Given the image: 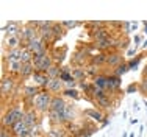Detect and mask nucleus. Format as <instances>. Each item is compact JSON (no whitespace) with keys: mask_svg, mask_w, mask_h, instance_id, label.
Masks as SVG:
<instances>
[{"mask_svg":"<svg viewBox=\"0 0 147 137\" xmlns=\"http://www.w3.org/2000/svg\"><path fill=\"white\" fill-rule=\"evenodd\" d=\"M66 106H67V104L64 103V100H63L61 97H59V95H53V100H52V104H50V112L58 114L59 117H61L63 120L66 122V117H64Z\"/></svg>","mask_w":147,"mask_h":137,"instance_id":"nucleus-4","label":"nucleus"},{"mask_svg":"<svg viewBox=\"0 0 147 137\" xmlns=\"http://www.w3.org/2000/svg\"><path fill=\"white\" fill-rule=\"evenodd\" d=\"M24 114L25 112L20 111L19 108H11L9 111H6L3 114V118H2V128H6V129H11L19 120L24 118Z\"/></svg>","mask_w":147,"mask_h":137,"instance_id":"nucleus-2","label":"nucleus"},{"mask_svg":"<svg viewBox=\"0 0 147 137\" xmlns=\"http://www.w3.org/2000/svg\"><path fill=\"white\" fill-rule=\"evenodd\" d=\"M92 36H94V39H96V42L105 41V39H110V37H111L107 28H99L97 31H94V33H92Z\"/></svg>","mask_w":147,"mask_h":137,"instance_id":"nucleus-16","label":"nucleus"},{"mask_svg":"<svg viewBox=\"0 0 147 137\" xmlns=\"http://www.w3.org/2000/svg\"><path fill=\"white\" fill-rule=\"evenodd\" d=\"M63 28H74L78 25V22H75V20H72V22H61Z\"/></svg>","mask_w":147,"mask_h":137,"instance_id":"nucleus-32","label":"nucleus"},{"mask_svg":"<svg viewBox=\"0 0 147 137\" xmlns=\"http://www.w3.org/2000/svg\"><path fill=\"white\" fill-rule=\"evenodd\" d=\"M146 33H147V23H146Z\"/></svg>","mask_w":147,"mask_h":137,"instance_id":"nucleus-39","label":"nucleus"},{"mask_svg":"<svg viewBox=\"0 0 147 137\" xmlns=\"http://www.w3.org/2000/svg\"><path fill=\"white\" fill-rule=\"evenodd\" d=\"M86 73H88V75H96V65L91 64L88 67V70H86Z\"/></svg>","mask_w":147,"mask_h":137,"instance_id":"nucleus-36","label":"nucleus"},{"mask_svg":"<svg viewBox=\"0 0 147 137\" xmlns=\"http://www.w3.org/2000/svg\"><path fill=\"white\" fill-rule=\"evenodd\" d=\"M127 70H128V64H121V65H117V67H116V70H114V75L121 76V75H124Z\"/></svg>","mask_w":147,"mask_h":137,"instance_id":"nucleus-24","label":"nucleus"},{"mask_svg":"<svg viewBox=\"0 0 147 137\" xmlns=\"http://www.w3.org/2000/svg\"><path fill=\"white\" fill-rule=\"evenodd\" d=\"M85 75H86V70H82V69H75L74 70V80L75 81H78V80H82V78H85Z\"/></svg>","mask_w":147,"mask_h":137,"instance_id":"nucleus-26","label":"nucleus"},{"mask_svg":"<svg viewBox=\"0 0 147 137\" xmlns=\"http://www.w3.org/2000/svg\"><path fill=\"white\" fill-rule=\"evenodd\" d=\"M107 64L113 65V67H117V65L124 64V58H122L121 53L114 51V53H110V55L107 56Z\"/></svg>","mask_w":147,"mask_h":137,"instance_id":"nucleus-12","label":"nucleus"},{"mask_svg":"<svg viewBox=\"0 0 147 137\" xmlns=\"http://www.w3.org/2000/svg\"><path fill=\"white\" fill-rule=\"evenodd\" d=\"M0 87H2V97L6 98L9 94L14 92L16 80L13 78L11 75H3V76H2V83H0Z\"/></svg>","mask_w":147,"mask_h":137,"instance_id":"nucleus-3","label":"nucleus"},{"mask_svg":"<svg viewBox=\"0 0 147 137\" xmlns=\"http://www.w3.org/2000/svg\"><path fill=\"white\" fill-rule=\"evenodd\" d=\"M22 41H20L19 36H9L5 39V47L8 48V50H14V48H20L22 47Z\"/></svg>","mask_w":147,"mask_h":137,"instance_id":"nucleus-11","label":"nucleus"},{"mask_svg":"<svg viewBox=\"0 0 147 137\" xmlns=\"http://www.w3.org/2000/svg\"><path fill=\"white\" fill-rule=\"evenodd\" d=\"M139 61H141V56H136V59H133V61L128 62V69H136L139 64Z\"/></svg>","mask_w":147,"mask_h":137,"instance_id":"nucleus-29","label":"nucleus"},{"mask_svg":"<svg viewBox=\"0 0 147 137\" xmlns=\"http://www.w3.org/2000/svg\"><path fill=\"white\" fill-rule=\"evenodd\" d=\"M58 129H52L50 131V137H64V131L59 129V132H57Z\"/></svg>","mask_w":147,"mask_h":137,"instance_id":"nucleus-30","label":"nucleus"},{"mask_svg":"<svg viewBox=\"0 0 147 137\" xmlns=\"http://www.w3.org/2000/svg\"><path fill=\"white\" fill-rule=\"evenodd\" d=\"M96 100H97V104L102 106V108H110L111 106V101H110V98H108V95L99 97V98H96Z\"/></svg>","mask_w":147,"mask_h":137,"instance_id":"nucleus-22","label":"nucleus"},{"mask_svg":"<svg viewBox=\"0 0 147 137\" xmlns=\"http://www.w3.org/2000/svg\"><path fill=\"white\" fill-rule=\"evenodd\" d=\"M133 89H136V86H135V84H131V86H130V87H128V92H131V90H133Z\"/></svg>","mask_w":147,"mask_h":137,"instance_id":"nucleus-37","label":"nucleus"},{"mask_svg":"<svg viewBox=\"0 0 147 137\" xmlns=\"http://www.w3.org/2000/svg\"><path fill=\"white\" fill-rule=\"evenodd\" d=\"M52 100H53V95L49 90H41L33 100V108L38 112H47V111H50Z\"/></svg>","mask_w":147,"mask_h":137,"instance_id":"nucleus-1","label":"nucleus"},{"mask_svg":"<svg viewBox=\"0 0 147 137\" xmlns=\"http://www.w3.org/2000/svg\"><path fill=\"white\" fill-rule=\"evenodd\" d=\"M34 72H36V70H34L33 62H27V64H22L20 72H19V76H22V78H28V76H33Z\"/></svg>","mask_w":147,"mask_h":137,"instance_id":"nucleus-13","label":"nucleus"},{"mask_svg":"<svg viewBox=\"0 0 147 137\" xmlns=\"http://www.w3.org/2000/svg\"><path fill=\"white\" fill-rule=\"evenodd\" d=\"M146 78H147V67H146Z\"/></svg>","mask_w":147,"mask_h":137,"instance_id":"nucleus-38","label":"nucleus"},{"mask_svg":"<svg viewBox=\"0 0 147 137\" xmlns=\"http://www.w3.org/2000/svg\"><path fill=\"white\" fill-rule=\"evenodd\" d=\"M20 62H22V64L33 62V53H31V51L25 47V45H24V50H22V58H20Z\"/></svg>","mask_w":147,"mask_h":137,"instance_id":"nucleus-19","label":"nucleus"},{"mask_svg":"<svg viewBox=\"0 0 147 137\" xmlns=\"http://www.w3.org/2000/svg\"><path fill=\"white\" fill-rule=\"evenodd\" d=\"M63 92H64V95H67V97L78 98V92H77V90H74V89H64Z\"/></svg>","mask_w":147,"mask_h":137,"instance_id":"nucleus-27","label":"nucleus"},{"mask_svg":"<svg viewBox=\"0 0 147 137\" xmlns=\"http://www.w3.org/2000/svg\"><path fill=\"white\" fill-rule=\"evenodd\" d=\"M33 80H34V86H38V87H47L49 81H50L49 75L47 73H42V72H34Z\"/></svg>","mask_w":147,"mask_h":137,"instance_id":"nucleus-9","label":"nucleus"},{"mask_svg":"<svg viewBox=\"0 0 147 137\" xmlns=\"http://www.w3.org/2000/svg\"><path fill=\"white\" fill-rule=\"evenodd\" d=\"M3 31H5L6 37H9V36H19L20 31H22V28H20V23L19 22H13V20H9V22L3 27Z\"/></svg>","mask_w":147,"mask_h":137,"instance_id":"nucleus-6","label":"nucleus"},{"mask_svg":"<svg viewBox=\"0 0 147 137\" xmlns=\"http://www.w3.org/2000/svg\"><path fill=\"white\" fill-rule=\"evenodd\" d=\"M30 137H39V126H31L30 128Z\"/></svg>","mask_w":147,"mask_h":137,"instance_id":"nucleus-28","label":"nucleus"},{"mask_svg":"<svg viewBox=\"0 0 147 137\" xmlns=\"http://www.w3.org/2000/svg\"><path fill=\"white\" fill-rule=\"evenodd\" d=\"M107 83H108V76L105 75H97L94 78V86L97 89H102V90H107Z\"/></svg>","mask_w":147,"mask_h":137,"instance_id":"nucleus-17","label":"nucleus"},{"mask_svg":"<svg viewBox=\"0 0 147 137\" xmlns=\"http://www.w3.org/2000/svg\"><path fill=\"white\" fill-rule=\"evenodd\" d=\"M63 86H64V81H63L61 78H53V80H50V81H49L45 90H49V92L53 95V94H59V92H61Z\"/></svg>","mask_w":147,"mask_h":137,"instance_id":"nucleus-7","label":"nucleus"},{"mask_svg":"<svg viewBox=\"0 0 147 137\" xmlns=\"http://www.w3.org/2000/svg\"><path fill=\"white\" fill-rule=\"evenodd\" d=\"M39 92H41V87H38V86H27L25 89H24V95H25V98H30L31 101L34 100V97H36Z\"/></svg>","mask_w":147,"mask_h":137,"instance_id":"nucleus-15","label":"nucleus"},{"mask_svg":"<svg viewBox=\"0 0 147 137\" xmlns=\"http://www.w3.org/2000/svg\"><path fill=\"white\" fill-rule=\"evenodd\" d=\"M83 55H85V53H78L77 56H83ZM74 61H75L77 64H85V61H86V59H83V58H74Z\"/></svg>","mask_w":147,"mask_h":137,"instance_id":"nucleus-33","label":"nucleus"},{"mask_svg":"<svg viewBox=\"0 0 147 137\" xmlns=\"http://www.w3.org/2000/svg\"><path fill=\"white\" fill-rule=\"evenodd\" d=\"M36 112L38 111L34 109V108H30V109L25 111V114H24V122H25L30 128L38 125V114H36Z\"/></svg>","mask_w":147,"mask_h":137,"instance_id":"nucleus-8","label":"nucleus"},{"mask_svg":"<svg viewBox=\"0 0 147 137\" xmlns=\"http://www.w3.org/2000/svg\"><path fill=\"white\" fill-rule=\"evenodd\" d=\"M107 56L105 53H99L96 56H92V59H91V62H92V65H102V64H107Z\"/></svg>","mask_w":147,"mask_h":137,"instance_id":"nucleus-20","label":"nucleus"},{"mask_svg":"<svg viewBox=\"0 0 147 137\" xmlns=\"http://www.w3.org/2000/svg\"><path fill=\"white\" fill-rule=\"evenodd\" d=\"M0 137H14V136H13L11 132H8V129H6V128H2V136H0Z\"/></svg>","mask_w":147,"mask_h":137,"instance_id":"nucleus-34","label":"nucleus"},{"mask_svg":"<svg viewBox=\"0 0 147 137\" xmlns=\"http://www.w3.org/2000/svg\"><path fill=\"white\" fill-rule=\"evenodd\" d=\"M52 31H53V36H55V39H58V37H61V34H63V25H61V23H55V25L52 27Z\"/></svg>","mask_w":147,"mask_h":137,"instance_id":"nucleus-23","label":"nucleus"},{"mask_svg":"<svg viewBox=\"0 0 147 137\" xmlns=\"http://www.w3.org/2000/svg\"><path fill=\"white\" fill-rule=\"evenodd\" d=\"M61 72H63V70L59 69V65L53 64L50 69L47 70V75H49V78H50V80H53V78H59V76H61Z\"/></svg>","mask_w":147,"mask_h":137,"instance_id":"nucleus-18","label":"nucleus"},{"mask_svg":"<svg viewBox=\"0 0 147 137\" xmlns=\"http://www.w3.org/2000/svg\"><path fill=\"white\" fill-rule=\"evenodd\" d=\"M64 117H66V122H71L74 120V108L72 106H66V111H64Z\"/></svg>","mask_w":147,"mask_h":137,"instance_id":"nucleus-25","label":"nucleus"},{"mask_svg":"<svg viewBox=\"0 0 147 137\" xmlns=\"http://www.w3.org/2000/svg\"><path fill=\"white\" fill-rule=\"evenodd\" d=\"M22 50H24V45L20 48L8 50V53H6V56H5V61H8V62H20V58H22Z\"/></svg>","mask_w":147,"mask_h":137,"instance_id":"nucleus-10","label":"nucleus"},{"mask_svg":"<svg viewBox=\"0 0 147 137\" xmlns=\"http://www.w3.org/2000/svg\"><path fill=\"white\" fill-rule=\"evenodd\" d=\"M121 87V76H108V83H107V89L108 90H117Z\"/></svg>","mask_w":147,"mask_h":137,"instance_id":"nucleus-14","label":"nucleus"},{"mask_svg":"<svg viewBox=\"0 0 147 137\" xmlns=\"http://www.w3.org/2000/svg\"><path fill=\"white\" fill-rule=\"evenodd\" d=\"M86 114L91 115V117H94L96 120H100V118H102V114H100V112H96V111H86Z\"/></svg>","mask_w":147,"mask_h":137,"instance_id":"nucleus-31","label":"nucleus"},{"mask_svg":"<svg viewBox=\"0 0 147 137\" xmlns=\"http://www.w3.org/2000/svg\"><path fill=\"white\" fill-rule=\"evenodd\" d=\"M139 87H141V90L144 94H147V78H144V81H141V86Z\"/></svg>","mask_w":147,"mask_h":137,"instance_id":"nucleus-35","label":"nucleus"},{"mask_svg":"<svg viewBox=\"0 0 147 137\" xmlns=\"http://www.w3.org/2000/svg\"><path fill=\"white\" fill-rule=\"evenodd\" d=\"M22 62H8V72L9 75H19Z\"/></svg>","mask_w":147,"mask_h":137,"instance_id":"nucleus-21","label":"nucleus"},{"mask_svg":"<svg viewBox=\"0 0 147 137\" xmlns=\"http://www.w3.org/2000/svg\"><path fill=\"white\" fill-rule=\"evenodd\" d=\"M25 47L28 48L33 55H38V53H42V51H47V47H45V42L41 39V37H36V39L30 41L28 44H25Z\"/></svg>","mask_w":147,"mask_h":137,"instance_id":"nucleus-5","label":"nucleus"}]
</instances>
